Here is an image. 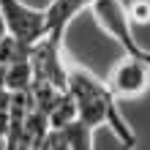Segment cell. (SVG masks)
Masks as SVG:
<instances>
[{"instance_id":"obj_2","label":"cell","mask_w":150,"mask_h":150,"mask_svg":"<svg viewBox=\"0 0 150 150\" xmlns=\"http://www.w3.org/2000/svg\"><path fill=\"white\" fill-rule=\"evenodd\" d=\"M104 82L117 101L145 96L150 90V49L139 52V55L123 52V57L109 68V76Z\"/></svg>"},{"instance_id":"obj_6","label":"cell","mask_w":150,"mask_h":150,"mask_svg":"<svg viewBox=\"0 0 150 150\" xmlns=\"http://www.w3.org/2000/svg\"><path fill=\"white\" fill-rule=\"evenodd\" d=\"M128 8V19L131 25H150V0H131V3H126Z\"/></svg>"},{"instance_id":"obj_5","label":"cell","mask_w":150,"mask_h":150,"mask_svg":"<svg viewBox=\"0 0 150 150\" xmlns=\"http://www.w3.org/2000/svg\"><path fill=\"white\" fill-rule=\"evenodd\" d=\"M90 3L93 0H52L47 6V36L55 41H63L74 16H79L85 8H90Z\"/></svg>"},{"instance_id":"obj_3","label":"cell","mask_w":150,"mask_h":150,"mask_svg":"<svg viewBox=\"0 0 150 150\" xmlns=\"http://www.w3.org/2000/svg\"><path fill=\"white\" fill-rule=\"evenodd\" d=\"M0 16L8 36L25 47H33L47 36V8L28 6L25 0H0Z\"/></svg>"},{"instance_id":"obj_7","label":"cell","mask_w":150,"mask_h":150,"mask_svg":"<svg viewBox=\"0 0 150 150\" xmlns=\"http://www.w3.org/2000/svg\"><path fill=\"white\" fill-rule=\"evenodd\" d=\"M8 36V30H6V22H3V16H0V41H3Z\"/></svg>"},{"instance_id":"obj_1","label":"cell","mask_w":150,"mask_h":150,"mask_svg":"<svg viewBox=\"0 0 150 150\" xmlns=\"http://www.w3.org/2000/svg\"><path fill=\"white\" fill-rule=\"evenodd\" d=\"M66 90L74 96L76 101V120H82L85 126L93 131L98 126H109L115 131L120 145L137 147V134L128 126V120L120 115V104L112 96L104 79H98L93 71H87L85 66H68L66 76Z\"/></svg>"},{"instance_id":"obj_4","label":"cell","mask_w":150,"mask_h":150,"mask_svg":"<svg viewBox=\"0 0 150 150\" xmlns=\"http://www.w3.org/2000/svg\"><path fill=\"white\" fill-rule=\"evenodd\" d=\"M90 14L96 16L98 28L107 33L112 41H117L123 47V52H131V55L147 52L145 47H139V41L134 36V25L128 19V8H126L123 0H93Z\"/></svg>"}]
</instances>
